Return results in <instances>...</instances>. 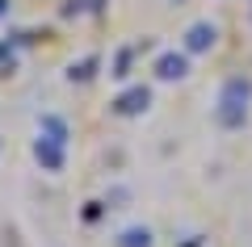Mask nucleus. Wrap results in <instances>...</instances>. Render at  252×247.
Returning <instances> with one entry per match:
<instances>
[{"mask_svg":"<svg viewBox=\"0 0 252 247\" xmlns=\"http://www.w3.org/2000/svg\"><path fill=\"white\" fill-rule=\"evenodd\" d=\"M248 105H252V80L248 76H227L215 97V122L223 130H244L248 126Z\"/></svg>","mask_w":252,"mask_h":247,"instance_id":"obj_1","label":"nucleus"},{"mask_svg":"<svg viewBox=\"0 0 252 247\" xmlns=\"http://www.w3.org/2000/svg\"><path fill=\"white\" fill-rule=\"evenodd\" d=\"M38 134H46V138H59V142H67V138H72V126L63 122L59 113H38Z\"/></svg>","mask_w":252,"mask_h":247,"instance_id":"obj_7","label":"nucleus"},{"mask_svg":"<svg viewBox=\"0 0 252 247\" xmlns=\"http://www.w3.org/2000/svg\"><path fill=\"white\" fill-rule=\"evenodd\" d=\"M147 109H152V88L147 84H130V88H122L109 101V113L114 117H143Z\"/></svg>","mask_w":252,"mask_h":247,"instance_id":"obj_2","label":"nucleus"},{"mask_svg":"<svg viewBox=\"0 0 252 247\" xmlns=\"http://www.w3.org/2000/svg\"><path fill=\"white\" fill-rule=\"evenodd\" d=\"M189 59H193L189 51H160L156 63H152V71H156L160 84H177V80L189 76Z\"/></svg>","mask_w":252,"mask_h":247,"instance_id":"obj_4","label":"nucleus"},{"mask_svg":"<svg viewBox=\"0 0 252 247\" xmlns=\"http://www.w3.org/2000/svg\"><path fill=\"white\" fill-rule=\"evenodd\" d=\"M63 147H67V142H59V138H46V134H38V138H34V147H30V155H34V164H38L42 172H63V164H67Z\"/></svg>","mask_w":252,"mask_h":247,"instance_id":"obj_5","label":"nucleus"},{"mask_svg":"<svg viewBox=\"0 0 252 247\" xmlns=\"http://www.w3.org/2000/svg\"><path fill=\"white\" fill-rule=\"evenodd\" d=\"M9 17V0H0V21Z\"/></svg>","mask_w":252,"mask_h":247,"instance_id":"obj_14","label":"nucleus"},{"mask_svg":"<svg viewBox=\"0 0 252 247\" xmlns=\"http://www.w3.org/2000/svg\"><path fill=\"white\" fill-rule=\"evenodd\" d=\"M130 59H135V51L122 46V51L114 55V63H109V76H114V80H126V76H130Z\"/></svg>","mask_w":252,"mask_h":247,"instance_id":"obj_9","label":"nucleus"},{"mask_svg":"<svg viewBox=\"0 0 252 247\" xmlns=\"http://www.w3.org/2000/svg\"><path fill=\"white\" fill-rule=\"evenodd\" d=\"M109 243L114 247H156V235H152V226H143V222H126V226L114 230Z\"/></svg>","mask_w":252,"mask_h":247,"instance_id":"obj_6","label":"nucleus"},{"mask_svg":"<svg viewBox=\"0 0 252 247\" xmlns=\"http://www.w3.org/2000/svg\"><path fill=\"white\" fill-rule=\"evenodd\" d=\"M93 76H97V55H89V59H80V63L67 67V80H72V84H84V80H93Z\"/></svg>","mask_w":252,"mask_h":247,"instance_id":"obj_8","label":"nucleus"},{"mask_svg":"<svg viewBox=\"0 0 252 247\" xmlns=\"http://www.w3.org/2000/svg\"><path fill=\"white\" fill-rule=\"evenodd\" d=\"M105 210H109L105 201H89V205H84V222H97V218H101Z\"/></svg>","mask_w":252,"mask_h":247,"instance_id":"obj_11","label":"nucleus"},{"mask_svg":"<svg viewBox=\"0 0 252 247\" xmlns=\"http://www.w3.org/2000/svg\"><path fill=\"white\" fill-rule=\"evenodd\" d=\"M126 201H130V193H126L122 185H118V189H109V193H105V205H109V210H122Z\"/></svg>","mask_w":252,"mask_h":247,"instance_id":"obj_10","label":"nucleus"},{"mask_svg":"<svg viewBox=\"0 0 252 247\" xmlns=\"http://www.w3.org/2000/svg\"><path fill=\"white\" fill-rule=\"evenodd\" d=\"M168 4H181V0H168Z\"/></svg>","mask_w":252,"mask_h":247,"instance_id":"obj_15","label":"nucleus"},{"mask_svg":"<svg viewBox=\"0 0 252 247\" xmlns=\"http://www.w3.org/2000/svg\"><path fill=\"white\" fill-rule=\"evenodd\" d=\"M215 46H219V26L215 21H193L181 34V51H189V55H210Z\"/></svg>","mask_w":252,"mask_h":247,"instance_id":"obj_3","label":"nucleus"},{"mask_svg":"<svg viewBox=\"0 0 252 247\" xmlns=\"http://www.w3.org/2000/svg\"><path fill=\"white\" fill-rule=\"evenodd\" d=\"M202 243H206V239H202V235H189V239H185V243H181V247H202Z\"/></svg>","mask_w":252,"mask_h":247,"instance_id":"obj_12","label":"nucleus"},{"mask_svg":"<svg viewBox=\"0 0 252 247\" xmlns=\"http://www.w3.org/2000/svg\"><path fill=\"white\" fill-rule=\"evenodd\" d=\"M80 4H84L89 13H97V9H101V0H80Z\"/></svg>","mask_w":252,"mask_h":247,"instance_id":"obj_13","label":"nucleus"}]
</instances>
